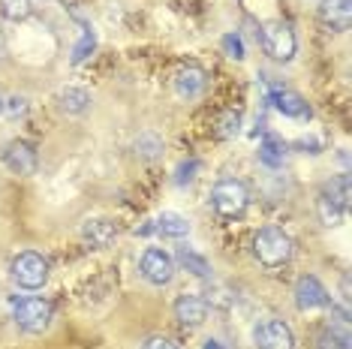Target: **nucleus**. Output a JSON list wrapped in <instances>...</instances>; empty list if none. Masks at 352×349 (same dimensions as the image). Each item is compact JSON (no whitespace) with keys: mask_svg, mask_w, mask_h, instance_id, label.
Returning <instances> with one entry per match:
<instances>
[{"mask_svg":"<svg viewBox=\"0 0 352 349\" xmlns=\"http://www.w3.org/2000/svg\"><path fill=\"white\" fill-rule=\"evenodd\" d=\"M247 205H250V193H247V187L241 184V181L223 178V181L214 184V190H211V208L217 211L223 220L244 217Z\"/></svg>","mask_w":352,"mask_h":349,"instance_id":"nucleus-2","label":"nucleus"},{"mask_svg":"<svg viewBox=\"0 0 352 349\" xmlns=\"http://www.w3.org/2000/svg\"><path fill=\"white\" fill-rule=\"evenodd\" d=\"M205 349H223V346L217 344V340H208V344H205Z\"/></svg>","mask_w":352,"mask_h":349,"instance_id":"nucleus-27","label":"nucleus"},{"mask_svg":"<svg viewBox=\"0 0 352 349\" xmlns=\"http://www.w3.org/2000/svg\"><path fill=\"white\" fill-rule=\"evenodd\" d=\"M181 265L187 268L190 274L202 277V280H208V277H211V265H208V259L199 256L196 250H187V247H184V250H181Z\"/></svg>","mask_w":352,"mask_h":349,"instance_id":"nucleus-18","label":"nucleus"},{"mask_svg":"<svg viewBox=\"0 0 352 349\" xmlns=\"http://www.w3.org/2000/svg\"><path fill=\"white\" fill-rule=\"evenodd\" d=\"M316 349H349V331L346 325H325L316 337Z\"/></svg>","mask_w":352,"mask_h":349,"instance_id":"nucleus-16","label":"nucleus"},{"mask_svg":"<svg viewBox=\"0 0 352 349\" xmlns=\"http://www.w3.org/2000/svg\"><path fill=\"white\" fill-rule=\"evenodd\" d=\"M256 349H295V335L286 322L280 319H265L253 328Z\"/></svg>","mask_w":352,"mask_h":349,"instance_id":"nucleus-7","label":"nucleus"},{"mask_svg":"<svg viewBox=\"0 0 352 349\" xmlns=\"http://www.w3.org/2000/svg\"><path fill=\"white\" fill-rule=\"evenodd\" d=\"M268 102H274V109L280 115L295 117V121H307L310 117V106L304 102L301 93H295V91H274L268 97Z\"/></svg>","mask_w":352,"mask_h":349,"instance_id":"nucleus-14","label":"nucleus"},{"mask_svg":"<svg viewBox=\"0 0 352 349\" xmlns=\"http://www.w3.org/2000/svg\"><path fill=\"white\" fill-rule=\"evenodd\" d=\"M160 232V235H166V238H184L190 232V223L181 217V214H175V211H163L160 217L154 220V226H145L142 232Z\"/></svg>","mask_w":352,"mask_h":349,"instance_id":"nucleus-15","label":"nucleus"},{"mask_svg":"<svg viewBox=\"0 0 352 349\" xmlns=\"http://www.w3.org/2000/svg\"><path fill=\"white\" fill-rule=\"evenodd\" d=\"M283 150H286V148H283V142H277L274 136H268V139L259 145V160L274 169V166L283 163Z\"/></svg>","mask_w":352,"mask_h":349,"instance_id":"nucleus-19","label":"nucleus"},{"mask_svg":"<svg viewBox=\"0 0 352 349\" xmlns=\"http://www.w3.org/2000/svg\"><path fill=\"white\" fill-rule=\"evenodd\" d=\"M316 208H319V217H322V223H325V226H338L340 220H343V214H346V211H343V208H340V205L334 202V199H328L325 193L319 196Z\"/></svg>","mask_w":352,"mask_h":349,"instance_id":"nucleus-20","label":"nucleus"},{"mask_svg":"<svg viewBox=\"0 0 352 349\" xmlns=\"http://www.w3.org/2000/svg\"><path fill=\"white\" fill-rule=\"evenodd\" d=\"M295 307L304 313L310 311H319V307H328L331 304V295H328V289L322 286V283L316 280L314 274H304L298 277V283H295Z\"/></svg>","mask_w":352,"mask_h":349,"instance_id":"nucleus-8","label":"nucleus"},{"mask_svg":"<svg viewBox=\"0 0 352 349\" xmlns=\"http://www.w3.org/2000/svg\"><path fill=\"white\" fill-rule=\"evenodd\" d=\"M142 349H178V346H175L169 337H148L145 344H142Z\"/></svg>","mask_w":352,"mask_h":349,"instance_id":"nucleus-26","label":"nucleus"},{"mask_svg":"<svg viewBox=\"0 0 352 349\" xmlns=\"http://www.w3.org/2000/svg\"><path fill=\"white\" fill-rule=\"evenodd\" d=\"M175 319L181 325H190V328L202 325L208 319V301L202 295H181L175 301Z\"/></svg>","mask_w":352,"mask_h":349,"instance_id":"nucleus-12","label":"nucleus"},{"mask_svg":"<svg viewBox=\"0 0 352 349\" xmlns=\"http://www.w3.org/2000/svg\"><path fill=\"white\" fill-rule=\"evenodd\" d=\"M0 15L6 21H25L30 15V0H0Z\"/></svg>","mask_w":352,"mask_h":349,"instance_id":"nucleus-22","label":"nucleus"},{"mask_svg":"<svg viewBox=\"0 0 352 349\" xmlns=\"http://www.w3.org/2000/svg\"><path fill=\"white\" fill-rule=\"evenodd\" d=\"M205 87H208V76H205L202 67H196V63L181 67L178 76H175V91H178V97H184V100L202 97Z\"/></svg>","mask_w":352,"mask_h":349,"instance_id":"nucleus-10","label":"nucleus"},{"mask_svg":"<svg viewBox=\"0 0 352 349\" xmlns=\"http://www.w3.org/2000/svg\"><path fill=\"white\" fill-rule=\"evenodd\" d=\"M94 45H97V36H94V30L91 27H82V39H78L76 49H73V63H82V60L91 58Z\"/></svg>","mask_w":352,"mask_h":349,"instance_id":"nucleus-24","label":"nucleus"},{"mask_svg":"<svg viewBox=\"0 0 352 349\" xmlns=\"http://www.w3.org/2000/svg\"><path fill=\"white\" fill-rule=\"evenodd\" d=\"M223 49H226V54L232 60H244V43H241V36L238 34L223 36Z\"/></svg>","mask_w":352,"mask_h":349,"instance_id":"nucleus-25","label":"nucleus"},{"mask_svg":"<svg viewBox=\"0 0 352 349\" xmlns=\"http://www.w3.org/2000/svg\"><path fill=\"white\" fill-rule=\"evenodd\" d=\"M52 316H54V311L45 298H21L19 304L12 307L15 325H19L21 331H28V335H43L52 325Z\"/></svg>","mask_w":352,"mask_h":349,"instance_id":"nucleus-3","label":"nucleus"},{"mask_svg":"<svg viewBox=\"0 0 352 349\" xmlns=\"http://www.w3.org/2000/svg\"><path fill=\"white\" fill-rule=\"evenodd\" d=\"M238 130H241V115L238 112H223L214 133H217V139H232V136H238Z\"/></svg>","mask_w":352,"mask_h":349,"instance_id":"nucleus-23","label":"nucleus"},{"mask_svg":"<svg viewBox=\"0 0 352 349\" xmlns=\"http://www.w3.org/2000/svg\"><path fill=\"white\" fill-rule=\"evenodd\" d=\"M3 163L10 166L15 174H34L36 172V148L25 139H12L3 148Z\"/></svg>","mask_w":352,"mask_h":349,"instance_id":"nucleus-9","label":"nucleus"},{"mask_svg":"<svg viewBox=\"0 0 352 349\" xmlns=\"http://www.w3.org/2000/svg\"><path fill=\"white\" fill-rule=\"evenodd\" d=\"M87 106H91V97H87V91H82V87H67V91H60V109L67 115H85Z\"/></svg>","mask_w":352,"mask_h":349,"instance_id":"nucleus-17","label":"nucleus"},{"mask_svg":"<svg viewBox=\"0 0 352 349\" xmlns=\"http://www.w3.org/2000/svg\"><path fill=\"white\" fill-rule=\"evenodd\" d=\"M139 271L145 277L148 283H154V286H166V283L175 277V262L169 253H163L160 247H148L142 253L139 259Z\"/></svg>","mask_w":352,"mask_h":349,"instance_id":"nucleus-6","label":"nucleus"},{"mask_svg":"<svg viewBox=\"0 0 352 349\" xmlns=\"http://www.w3.org/2000/svg\"><path fill=\"white\" fill-rule=\"evenodd\" d=\"M292 250H295L292 238L286 235L283 229H277V226H265V229H259V232L253 235V253L265 268L286 265V262L292 259Z\"/></svg>","mask_w":352,"mask_h":349,"instance_id":"nucleus-1","label":"nucleus"},{"mask_svg":"<svg viewBox=\"0 0 352 349\" xmlns=\"http://www.w3.org/2000/svg\"><path fill=\"white\" fill-rule=\"evenodd\" d=\"M322 193L328 196V199H334V202H338L343 211L349 208V178H346V174H340V178H334L331 184H328V187L322 190Z\"/></svg>","mask_w":352,"mask_h":349,"instance_id":"nucleus-21","label":"nucleus"},{"mask_svg":"<svg viewBox=\"0 0 352 349\" xmlns=\"http://www.w3.org/2000/svg\"><path fill=\"white\" fill-rule=\"evenodd\" d=\"M319 21L328 27V30H343L352 27V0H322L319 6Z\"/></svg>","mask_w":352,"mask_h":349,"instance_id":"nucleus-11","label":"nucleus"},{"mask_svg":"<svg viewBox=\"0 0 352 349\" xmlns=\"http://www.w3.org/2000/svg\"><path fill=\"white\" fill-rule=\"evenodd\" d=\"M259 39H262L265 54H271L274 60L286 63L295 58V34L286 21H265L259 27Z\"/></svg>","mask_w":352,"mask_h":349,"instance_id":"nucleus-4","label":"nucleus"},{"mask_svg":"<svg viewBox=\"0 0 352 349\" xmlns=\"http://www.w3.org/2000/svg\"><path fill=\"white\" fill-rule=\"evenodd\" d=\"M10 271H12V280L19 283L21 289H39L45 280H49V262L34 250H25L12 259Z\"/></svg>","mask_w":352,"mask_h":349,"instance_id":"nucleus-5","label":"nucleus"},{"mask_svg":"<svg viewBox=\"0 0 352 349\" xmlns=\"http://www.w3.org/2000/svg\"><path fill=\"white\" fill-rule=\"evenodd\" d=\"M115 238H118V229H115V223H109V220H87V223L82 226V241L94 250L111 247Z\"/></svg>","mask_w":352,"mask_h":349,"instance_id":"nucleus-13","label":"nucleus"}]
</instances>
